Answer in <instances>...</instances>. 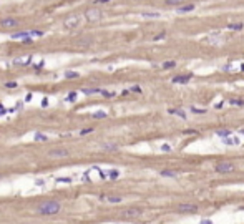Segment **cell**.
<instances>
[{
	"label": "cell",
	"mask_w": 244,
	"mask_h": 224,
	"mask_svg": "<svg viewBox=\"0 0 244 224\" xmlns=\"http://www.w3.org/2000/svg\"><path fill=\"white\" fill-rule=\"evenodd\" d=\"M33 37H43V32L40 30H32V32H19V33H13L12 38L19 40V38H33Z\"/></svg>",
	"instance_id": "277c9868"
},
{
	"label": "cell",
	"mask_w": 244,
	"mask_h": 224,
	"mask_svg": "<svg viewBox=\"0 0 244 224\" xmlns=\"http://www.w3.org/2000/svg\"><path fill=\"white\" fill-rule=\"evenodd\" d=\"M141 15H143V17H149V19H158V17H159L158 12H143Z\"/></svg>",
	"instance_id": "603a6c76"
},
{
	"label": "cell",
	"mask_w": 244,
	"mask_h": 224,
	"mask_svg": "<svg viewBox=\"0 0 244 224\" xmlns=\"http://www.w3.org/2000/svg\"><path fill=\"white\" fill-rule=\"evenodd\" d=\"M0 25L2 27H5V28H10V27H19V20L15 19H3L0 22Z\"/></svg>",
	"instance_id": "30bf717a"
},
{
	"label": "cell",
	"mask_w": 244,
	"mask_h": 224,
	"mask_svg": "<svg viewBox=\"0 0 244 224\" xmlns=\"http://www.w3.org/2000/svg\"><path fill=\"white\" fill-rule=\"evenodd\" d=\"M101 17H103V12L100 9H95V7H91L85 12V19L88 22H98V20H101Z\"/></svg>",
	"instance_id": "3957f363"
},
{
	"label": "cell",
	"mask_w": 244,
	"mask_h": 224,
	"mask_svg": "<svg viewBox=\"0 0 244 224\" xmlns=\"http://www.w3.org/2000/svg\"><path fill=\"white\" fill-rule=\"evenodd\" d=\"M108 115H106V111H95V113H93V118H106Z\"/></svg>",
	"instance_id": "d4e9b609"
},
{
	"label": "cell",
	"mask_w": 244,
	"mask_h": 224,
	"mask_svg": "<svg viewBox=\"0 0 244 224\" xmlns=\"http://www.w3.org/2000/svg\"><path fill=\"white\" fill-rule=\"evenodd\" d=\"M141 209H138V207H130L126 211H123V216L126 217V219H131V217H138V216H141Z\"/></svg>",
	"instance_id": "ba28073f"
},
{
	"label": "cell",
	"mask_w": 244,
	"mask_h": 224,
	"mask_svg": "<svg viewBox=\"0 0 244 224\" xmlns=\"http://www.w3.org/2000/svg\"><path fill=\"white\" fill-rule=\"evenodd\" d=\"M233 171H234V165L229 163V161H221L219 165H216V173L227 174V173H233Z\"/></svg>",
	"instance_id": "5b68a950"
},
{
	"label": "cell",
	"mask_w": 244,
	"mask_h": 224,
	"mask_svg": "<svg viewBox=\"0 0 244 224\" xmlns=\"http://www.w3.org/2000/svg\"><path fill=\"white\" fill-rule=\"evenodd\" d=\"M189 80H191V75H178V77H175L171 81H173V83H183V85H186Z\"/></svg>",
	"instance_id": "7c38bea8"
},
{
	"label": "cell",
	"mask_w": 244,
	"mask_h": 224,
	"mask_svg": "<svg viewBox=\"0 0 244 224\" xmlns=\"http://www.w3.org/2000/svg\"><path fill=\"white\" fill-rule=\"evenodd\" d=\"M231 133H233L231 130H218L216 131V135L219 138H227V136H231Z\"/></svg>",
	"instance_id": "2e32d148"
},
{
	"label": "cell",
	"mask_w": 244,
	"mask_h": 224,
	"mask_svg": "<svg viewBox=\"0 0 244 224\" xmlns=\"http://www.w3.org/2000/svg\"><path fill=\"white\" fill-rule=\"evenodd\" d=\"M91 131H93V128H85V130H81V131H80V135H81V136H85V135L91 133Z\"/></svg>",
	"instance_id": "836d02e7"
},
{
	"label": "cell",
	"mask_w": 244,
	"mask_h": 224,
	"mask_svg": "<svg viewBox=\"0 0 244 224\" xmlns=\"http://www.w3.org/2000/svg\"><path fill=\"white\" fill-rule=\"evenodd\" d=\"M108 173H110V178H111V179H116L118 176H120V171H118V169H111V171H108Z\"/></svg>",
	"instance_id": "83f0119b"
},
{
	"label": "cell",
	"mask_w": 244,
	"mask_h": 224,
	"mask_svg": "<svg viewBox=\"0 0 244 224\" xmlns=\"http://www.w3.org/2000/svg\"><path fill=\"white\" fill-rule=\"evenodd\" d=\"M42 105H43V106H47V105H48V100H47V98H43V101H42Z\"/></svg>",
	"instance_id": "bcb514c9"
},
{
	"label": "cell",
	"mask_w": 244,
	"mask_h": 224,
	"mask_svg": "<svg viewBox=\"0 0 244 224\" xmlns=\"http://www.w3.org/2000/svg\"><path fill=\"white\" fill-rule=\"evenodd\" d=\"M229 103H231L233 106H244V100H241V98H231Z\"/></svg>",
	"instance_id": "ac0fdd59"
},
{
	"label": "cell",
	"mask_w": 244,
	"mask_h": 224,
	"mask_svg": "<svg viewBox=\"0 0 244 224\" xmlns=\"http://www.w3.org/2000/svg\"><path fill=\"white\" fill-rule=\"evenodd\" d=\"M100 93H101L105 98H113L115 95H116V93H113V91H106V90H100Z\"/></svg>",
	"instance_id": "cb8c5ba5"
},
{
	"label": "cell",
	"mask_w": 244,
	"mask_h": 224,
	"mask_svg": "<svg viewBox=\"0 0 244 224\" xmlns=\"http://www.w3.org/2000/svg\"><path fill=\"white\" fill-rule=\"evenodd\" d=\"M0 111H5V110H3V106H2V105H0Z\"/></svg>",
	"instance_id": "7dc6e473"
},
{
	"label": "cell",
	"mask_w": 244,
	"mask_h": 224,
	"mask_svg": "<svg viewBox=\"0 0 244 224\" xmlns=\"http://www.w3.org/2000/svg\"><path fill=\"white\" fill-rule=\"evenodd\" d=\"M166 37V32H161V33H158V35H155V42H158V40H161V38H165Z\"/></svg>",
	"instance_id": "1f68e13d"
},
{
	"label": "cell",
	"mask_w": 244,
	"mask_h": 224,
	"mask_svg": "<svg viewBox=\"0 0 244 224\" xmlns=\"http://www.w3.org/2000/svg\"><path fill=\"white\" fill-rule=\"evenodd\" d=\"M241 70H243V71H244V63H243V65H241Z\"/></svg>",
	"instance_id": "c3c4849f"
},
{
	"label": "cell",
	"mask_w": 244,
	"mask_h": 224,
	"mask_svg": "<svg viewBox=\"0 0 244 224\" xmlns=\"http://www.w3.org/2000/svg\"><path fill=\"white\" fill-rule=\"evenodd\" d=\"M183 133H184V135H196V133H198V130H184Z\"/></svg>",
	"instance_id": "e575fe53"
},
{
	"label": "cell",
	"mask_w": 244,
	"mask_h": 224,
	"mask_svg": "<svg viewBox=\"0 0 244 224\" xmlns=\"http://www.w3.org/2000/svg\"><path fill=\"white\" fill-rule=\"evenodd\" d=\"M43 67H45V61H40V63H37V65H35V68H37V70H42Z\"/></svg>",
	"instance_id": "60d3db41"
},
{
	"label": "cell",
	"mask_w": 244,
	"mask_h": 224,
	"mask_svg": "<svg viewBox=\"0 0 244 224\" xmlns=\"http://www.w3.org/2000/svg\"><path fill=\"white\" fill-rule=\"evenodd\" d=\"M93 2H95V5H100V3H108L111 0H93Z\"/></svg>",
	"instance_id": "ab89813d"
},
{
	"label": "cell",
	"mask_w": 244,
	"mask_h": 224,
	"mask_svg": "<svg viewBox=\"0 0 244 224\" xmlns=\"http://www.w3.org/2000/svg\"><path fill=\"white\" fill-rule=\"evenodd\" d=\"M108 203H113V204L121 203V198H120V196H111V198H108Z\"/></svg>",
	"instance_id": "4316f807"
},
{
	"label": "cell",
	"mask_w": 244,
	"mask_h": 224,
	"mask_svg": "<svg viewBox=\"0 0 244 224\" xmlns=\"http://www.w3.org/2000/svg\"><path fill=\"white\" fill-rule=\"evenodd\" d=\"M81 93H85V95H93V93H100V90H98V88H83Z\"/></svg>",
	"instance_id": "7402d4cb"
},
{
	"label": "cell",
	"mask_w": 244,
	"mask_h": 224,
	"mask_svg": "<svg viewBox=\"0 0 244 224\" xmlns=\"http://www.w3.org/2000/svg\"><path fill=\"white\" fill-rule=\"evenodd\" d=\"M35 139H37V141H47V136H45V135H40V133H37V135H35Z\"/></svg>",
	"instance_id": "d6a6232c"
},
{
	"label": "cell",
	"mask_w": 244,
	"mask_h": 224,
	"mask_svg": "<svg viewBox=\"0 0 244 224\" xmlns=\"http://www.w3.org/2000/svg\"><path fill=\"white\" fill-rule=\"evenodd\" d=\"M101 149L103 151H118V145H115V143H105V145H101Z\"/></svg>",
	"instance_id": "5bb4252c"
},
{
	"label": "cell",
	"mask_w": 244,
	"mask_h": 224,
	"mask_svg": "<svg viewBox=\"0 0 244 224\" xmlns=\"http://www.w3.org/2000/svg\"><path fill=\"white\" fill-rule=\"evenodd\" d=\"M65 77L67 78H78L80 75L77 73V71H65Z\"/></svg>",
	"instance_id": "f1b7e54d"
},
{
	"label": "cell",
	"mask_w": 244,
	"mask_h": 224,
	"mask_svg": "<svg viewBox=\"0 0 244 224\" xmlns=\"http://www.w3.org/2000/svg\"><path fill=\"white\" fill-rule=\"evenodd\" d=\"M161 176H168V178H176V176H178V171H173V169H163V171H161Z\"/></svg>",
	"instance_id": "e0dca14e"
},
{
	"label": "cell",
	"mask_w": 244,
	"mask_h": 224,
	"mask_svg": "<svg viewBox=\"0 0 244 224\" xmlns=\"http://www.w3.org/2000/svg\"><path fill=\"white\" fill-rule=\"evenodd\" d=\"M178 211L183 213V214H191V213H196L198 211V206L191 204V203H181L178 206Z\"/></svg>",
	"instance_id": "8992f818"
},
{
	"label": "cell",
	"mask_w": 244,
	"mask_h": 224,
	"mask_svg": "<svg viewBox=\"0 0 244 224\" xmlns=\"http://www.w3.org/2000/svg\"><path fill=\"white\" fill-rule=\"evenodd\" d=\"M161 67H163L165 70H173V68L176 67V61H173V60H171V61H165Z\"/></svg>",
	"instance_id": "44dd1931"
},
{
	"label": "cell",
	"mask_w": 244,
	"mask_h": 224,
	"mask_svg": "<svg viewBox=\"0 0 244 224\" xmlns=\"http://www.w3.org/2000/svg\"><path fill=\"white\" fill-rule=\"evenodd\" d=\"M57 181H58V183H70L71 179H70V178H58Z\"/></svg>",
	"instance_id": "74e56055"
},
{
	"label": "cell",
	"mask_w": 244,
	"mask_h": 224,
	"mask_svg": "<svg viewBox=\"0 0 244 224\" xmlns=\"http://www.w3.org/2000/svg\"><path fill=\"white\" fill-rule=\"evenodd\" d=\"M5 87L7 88H17V83H15V81H9V83H5Z\"/></svg>",
	"instance_id": "8d00e7d4"
},
{
	"label": "cell",
	"mask_w": 244,
	"mask_h": 224,
	"mask_svg": "<svg viewBox=\"0 0 244 224\" xmlns=\"http://www.w3.org/2000/svg\"><path fill=\"white\" fill-rule=\"evenodd\" d=\"M229 70H231V65H224L223 67V71H229Z\"/></svg>",
	"instance_id": "f6af8a7d"
},
{
	"label": "cell",
	"mask_w": 244,
	"mask_h": 224,
	"mask_svg": "<svg viewBox=\"0 0 244 224\" xmlns=\"http://www.w3.org/2000/svg\"><path fill=\"white\" fill-rule=\"evenodd\" d=\"M223 106H224V101H223V100H221V101H218V103L214 105V108H216V110H221Z\"/></svg>",
	"instance_id": "d590c367"
},
{
	"label": "cell",
	"mask_w": 244,
	"mask_h": 224,
	"mask_svg": "<svg viewBox=\"0 0 244 224\" xmlns=\"http://www.w3.org/2000/svg\"><path fill=\"white\" fill-rule=\"evenodd\" d=\"M191 113H196V115H203V113H206V110H199V108L191 106Z\"/></svg>",
	"instance_id": "f546056e"
},
{
	"label": "cell",
	"mask_w": 244,
	"mask_h": 224,
	"mask_svg": "<svg viewBox=\"0 0 244 224\" xmlns=\"http://www.w3.org/2000/svg\"><path fill=\"white\" fill-rule=\"evenodd\" d=\"M48 156L50 158H67L68 151L67 149H52V151H48Z\"/></svg>",
	"instance_id": "9c48e42d"
},
{
	"label": "cell",
	"mask_w": 244,
	"mask_h": 224,
	"mask_svg": "<svg viewBox=\"0 0 244 224\" xmlns=\"http://www.w3.org/2000/svg\"><path fill=\"white\" fill-rule=\"evenodd\" d=\"M75 100H77V91H71L67 96V101H75Z\"/></svg>",
	"instance_id": "4dcf8cb0"
},
{
	"label": "cell",
	"mask_w": 244,
	"mask_h": 224,
	"mask_svg": "<svg viewBox=\"0 0 244 224\" xmlns=\"http://www.w3.org/2000/svg\"><path fill=\"white\" fill-rule=\"evenodd\" d=\"M184 3V0H166V5H181Z\"/></svg>",
	"instance_id": "484cf974"
},
{
	"label": "cell",
	"mask_w": 244,
	"mask_h": 224,
	"mask_svg": "<svg viewBox=\"0 0 244 224\" xmlns=\"http://www.w3.org/2000/svg\"><path fill=\"white\" fill-rule=\"evenodd\" d=\"M199 224H213V221H209V219H201Z\"/></svg>",
	"instance_id": "ee69618b"
},
{
	"label": "cell",
	"mask_w": 244,
	"mask_h": 224,
	"mask_svg": "<svg viewBox=\"0 0 244 224\" xmlns=\"http://www.w3.org/2000/svg\"><path fill=\"white\" fill-rule=\"evenodd\" d=\"M161 151H168V153H169V151H171V146H169V145H163V146H161Z\"/></svg>",
	"instance_id": "f35d334b"
},
{
	"label": "cell",
	"mask_w": 244,
	"mask_h": 224,
	"mask_svg": "<svg viewBox=\"0 0 244 224\" xmlns=\"http://www.w3.org/2000/svg\"><path fill=\"white\" fill-rule=\"evenodd\" d=\"M81 22H83L81 15H78V13H73V15H70L68 19L63 22V25H65V28H77V27H80V25H81Z\"/></svg>",
	"instance_id": "7a4b0ae2"
},
{
	"label": "cell",
	"mask_w": 244,
	"mask_h": 224,
	"mask_svg": "<svg viewBox=\"0 0 244 224\" xmlns=\"http://www.w3.org/2000/svg\"><path fill=\"white\" fill-rule=\"evenodd\" d=\"M130 91H136V93H141V88H140V87H131V88H130Z\"/></svg>",
	"instance_id": "b9f144b4"
},
{
	"label": "cell",
	"mask_w": 244,
	"mask_h": 224,
	"mask_svg": "<svg viewBox=\"0 0 244 224\" xmlns=\"http://www.w3.org/2000/svg\"><path fill=\"white\" fill-rule=\"evenodd\" d=\"M206 42H208L209 45H219V43L223 42V38H221L219 35H214V37H208V38H206Z\"/></svg>",
	"instance_id": "4fadbf2b"
},
{
	"label": "cell",
	"mask_w": 244,
	"mask_h": 224,
	"mask_svg": "<svg viewBox=\"0 0 244 224\" xmlns=\"http://www.w3.org/2000/svg\"><path fill=\"white\" fill-rule=\"evenodd\" d=\"M194 10V3H181L178 7V13H188V12H193Z\"/></svg>",
	"instance_id": "8fae6325"
},
{
	"label": "cell",
	"mask_w": 244,
	"mask_h": 224,
	"mask_svg": "<svg viewBox=\"0 0 244 224\" xmlns=\"http://www.w3.org/2000/svg\"><path fill=\"white\" fill-rule=\"evenodd\" d=\"M35 183H37V186H45V181H43V179H37Z\"/></svg>",
	"instance_id": "7bdbcfd3"
},
{
	"label": "cell",
	"mask_w": 244,
	"mask_h": 224,
	"mask_svg": "<svg viewBox=\"0 0 244 224\" xmlns=\"http://www.w3.org/2000/svg\"><path fill=\"white\" fill-rule=\"evenodd\" d=\"M168 113H169V115H176V116H179L181 120H186V113L183 110H168Z\"/></svg>",
	"instance_id": "9a60e30c"
},
{
	"label": "cell",
	"mask_w": 244,
	"mask_h": 224,
	"mask_svg": "<svg viewBox=\"0 0 244 224\" xmlns=\"http://www.w3.org/2000/svg\"><path fill=\"white\" fill-rule=\"evenodd\" d=\"M58 211H60V203H57V201H47V203L38 206V213L40 214H45V216L57 214Z\"/></svg>",
	"instance_id": "6da1fadb"
},
{
	"label": "cell",
	"mask_w": 244,
	"mask_h": 224,
	"mask_svg": "<svg viewBox=\"0 0 244 224\" xmlns=\"http://www.w3.org/2000/svg\"><path fill=\"white\" fill-rule=\"evenodd\" d=\"M33 60V55H23V57H19V58L13 60V67H28Z\"/></svg>",
	"instance_id": "52a82bcc"
},
{
	"label": "cell",
	"mask_w": 244,
	"mask_h": 224,
	"mask_svg": "<svg viewBox=\"0 0 244 224\" xmlns=\"http://www.w3.org/2000/svg\"><path fill=\"white\" fill-rule=\"evenodd\" d=\"M227 28L239 32V30H243V28H244V23H229V25H227Z\"/></svg>",
	"instance_id": "d6986e66"
},
{
	"label": "cell",
	"mask_w": 244,
	"mask_h": 224,
	"mask_svg": "<svg viewBox=\"0 0 244 224\" xmlns=\"http://www.w3.org/2000/svg\"><path fill=\"white\" fill-rule=\"evenodd\" d=\"M224 139V145H239V139L237 138H223Z\"/></svg>",
	"instance_id": "ffe728a7"
}]
</instances>
